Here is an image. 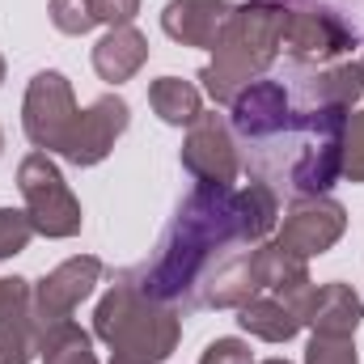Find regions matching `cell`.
Wrapping results in <instances>:
<instances>
[{"label": "cell", "mask_w": 364, "mask_h": 364, "mask_svg": "<svg viewBox=\"0 0 364 364\" xmlns=\"http://www.w3.org/2000/svg\"><path fill=\"white\" fill-rule=\"evenodd\" d=\"M233 246H259V237L250 233L242 186H203V182H195V191L178 203L170 229L161 233L153 263L140 267L136 275L157 301L195 305V292H199L203 275L216 263H225L233 255Z\"/></svg>", "instance_id": "6da1fadb"}, {"label": "cell", "mask_w": 364, "mask_h": 364, "mask_svg": "<svg viewBox=\"0 0 364 364\" xmlns=\"http://www.w3.org/2000/svg\"><path fill=\"white\" fill-rule=\"evenodd\" d=\"M93 335L110 348V364H161L178 348L182 318L174 305L157 301L136 272H123L93 309Z\"/></svg>", "instance_id": "7a4b0ae2"}, {"label": "cell", "mask_w": 364, "mask_h": 364, "mask_svg": "<svg viewBox=\"0 0 364 364\" xmlns=\"http://www.w3.org/2000/svg\"><path fill=\"white\" fill-rule=\"evenodd\" d=\"M279 26H284V0H246L233 4L216 47L212 64L199 73L203 90L216 106H229L250 81H259L279 55Z\"/></svg>", "instance_id": "3957f363"}, {"label": "cell", "mask_w": 364, "mask_h": 364, "mask_svg": "<svg viewBox=\"0 0 364 364\" xmlns=\"http://www.w3.org/2000/svg\"><path fill=\"white\" fill-rule=\"evenodd\" d=\"M17 191L26 199V216L34 225V233L43 237H77L81 233V199L73 195V186L64 182L60 166L51 161V153H30L17 166Z\"/></svg>", "instance_id": "277c9868"}, {"label": "cell", "mask_w": 364, "mask_h": 364, "mask_svg": "<svg viewBox=\"0 0 364 364\" xmlns=\"http://www.w3.org/2000/svg\"><path fill=\"white\" fill-rule=\"evenodd\" d=\"M77 93L68 85L64 73L47 68L30 81L26 90V102H21V127H26V140L38 149V153H60L68 149V136L77 127Z\"/></svg>", "instance_id": "5b68a950"}, {"label": "cell", "mask_w": 364, "mask_h": 364, "mask_svg": "<svg viewBox=\"0 0 364 364\" xmlns=\"http://www.w3.org/2000/svg\"><path fill=\"white\" fill-rule=\"evenodd\" d=\"M356 47V30L322 4H288L284 0V26H279V51H288L296 64H326Z\"/></svg>", "instance_id": "8992f818"}, {"label": "cell", "mask_w": 364, "mask_h": 364, "mask_svg": "<svg viewBox=\"0 0 364 364\" xmlns=\"http://www.w3.org/2000/svg\"><path fill=\"white\" fill-rule=\"evenodd\" d=\"M182 170L203 186H233L242 174V157H237V136L229 127L225 114H199L186 127L182 140Z\"/></svg>", "instance_id": "52a82bcc"}, {"label": "cell", "mask_w": 364, "mask_h": 364, "mask_svg": "<svg viewBox=\"0 0 364 364\" xmlns=\"http://www.w3.org/2000/svg\"><path fill=\"white\" fill-rule=\"evenodd\" d=\"M348 229V212L343 203H335L331 195H296L292 208L284 212V225L275 233V242L301 259L326 255Z\"/></svg>", "instance_id": "ba28073f"}, {"label": "cell", "mask_w": 364, "mask_h": 364, "mask_svg": "<svg viewBox=\"0 0 364 364\" xmlns=\"http://www.w3.org/2000/svg\"><path fill=\"white\" fill-rule=\"evenodd\" d=\"M288 119H292V97H288V90L279 81H267V77L250 81L229 102V127H233V136L250 153L267 149L275 136L288 127Z\"/></svg>", "instance_id": "9c48e42d"}, {"label": "cell", "mask_w": 364, "mask_h": 364, "mask_svg": "<svg viewBox=\"0 0 364 364\" xmlns=\"http://www.w3.org/2000/svg\"><path fill=\"white\" fill-rule=\"evenodd\" d=\"M102 259L93 255H77V259H64L55 272H47L34 284V322L38 331L43 326H55V322H68L77 314V305L93 296V288L102 284Z\"/></svg>", "instance_id": "30bf717a"}, {"label": "cell", "mask_w": 364, "mask_h": 364, "mask_svg": "<svg viewBox=\"0 0 364 364\" xmlns=\"http://www.w3.org/2000/svg\"><path fill=\"white\" fill-rule=\"evenodd\" d=\"M127 123H132L127 102H123L119 93H102L97 102H90V106L77 114V127H73V136H68L64 161H73V166H81V170L106 161L110 149H114V140L127 132Z\"/></svg>", "instance_id": "8fae6325"}, {"label": "cell", "mask_w": 364, "mask_h": 364, "mask_svg": "<svg viewBox=\"0 0 364 364\" xmlns=\"http://www.w3.org/2000/svg\"><path fill=\"white\" fill-rule=\"evenodd\" d=\"M38 352L34 284L21 275H0V364H30Z\"/></svg>", "instance_id": "7c38bea8"}, {"label": "cell", "mask_w": 364, "mask_h": 364, "mask_svg": "<svg viewBox=\"0 0 364 364\" xmlns=\"http://www.w3.org/2000/svg\"><path fill=\"white\" fill-rule=\"evenodd\" d=\"M233 4L229 0H170L161 9V30L182 47H216Z\"/></svg>", "instance_id": "4fadbf2b"}, {"label": "cell", "mask_w": 364, "mask_h": 364, "mask_svg": "<svg viewBox=\"0 0 364 364\" xmlns=\"http://www.w3.org/2000/svg\"><path fill=\"white\" fill-rule=\"evenodd\" d=\"M263 288H259V275H255L250 250H246V255H229L225 263H216L212 272L203 275V284L195 292V305H208V309H242Z\"/></svg>", "instance_id": "5bb4252c"}, {"label": "cell", "mask_w": 364, "mask_h": 364, "mask_svg": "<svg viewBox=\"0 0 364 364\" xmlns=\"http://www.w3.org/2000/svg\"><path fill=\"white\" fill-rule=\"evenodd\" d=\"M149 60V38L136 30V26H114L97 38L93 47V73L110 85H123L132 81Z\"/></svg>", "instance_id": "9a60e30c"}, {"label": "cell", "mask_w": 364, "mask_h": 364, "mask_svg": "<svg viewBox=\"0 0 364 364\" xmlns=\"http://www.w3.org/2000/svg\"><path fill=\"white\" fill-rule=\"evenodd\" d=\"M364 322V301L352 284H322L314 288V305L305 326L314 335H356V326Z\"/></svg>", "instance_id": "2e32d148"}, {"label": "cell", "mask_w": 364, "mask_h": 364, "mask_svg": "<svg viewBox=\"0 0 364 364\" xmlns=\"http://www.w3.org/2000/svg\"><path fill=\"white\" fill-rule=\"evenodd\" d=\"M237 326L246 331V335H255V339H263V343H288V339H296L301 335V318L279 301V296H255V301H246L242 309H237Z\"/></svg>", "instance_id": "e0dca14e"}, {"label": "cell", "mask_w": 364, "mask_h": 364, "mask_svg": "<svg viewBox=\"0 0 364 364\" xmlns=\"http://www.w3.org/2000/svg\"><path fill=\"white\" fill-rule=\"evenodd\" d=\"M149 106H153V114H157L161 123H170V127H191V123L203 114L199 90H195L191 81H182V77H157V81L149 85Z\"/></svg>", "instance_id": "ac0fdd59"}, {"label": "cell", "mask_w": 364, "mask_h": 364, "mask_svg": "<svg viewBox=\"0 0 364 364\" xmlns=\"http://www.w3.org/2000/svg\"><path fill=\"white\" fill-rule=\"evenodd\" d=\"M250 263H255V275H259V288H292V284H305L309 279V259L284 250L279 242H263L250 250Z\"/></svg>", "instance_id": "d6986e66"}, {"label": "cell", "mask_w": 364, "mask_h": 364, "mask_svg": "<svg viewBox=\"0 0 364 364\" xmlns=\"http://www.w3.org/2000/svg\"><path fill=\"white\" fill-rule=\"evenodd\" d=\"M38 356L47 364H97L90 331H81L73 318L38 331Z\"/></svg>", "instance_id": "ffe728a7"}, {"label": "cell", "mask_w": 364, "mask_h": 364, "mask_svg": "<svg viewBox=\"0 0 364 364\" xmlns=\"http://www.w3.org/2000/svg\"><path fill=\"white\" fill-rule=\"evenodd\" d=\"M47 13H51V26H55L60 34H73V38L90 34L93 26H97V17H93V0H51Z\"/></svg>", "instance_id": "44dd1931"}, {"label": "cell", "mask_w": 364, "mask_h": 364, "mask_svg": "<svg viewBox=\"0 0 364 364\" xmlns=\"http://www.w3.org/2000/svg\"><path fill=\"white\" fill-rule=\"evenodd\" d=\"M305 364H360L352 335H309Z\"/></svg>", "instance_id": "7402d4cb"}, {"label": "cell", "mask_w": 364, "mask_h": 364, "mask_svg": "<svg viewBox=\"0 0 364 364\" xmlns=\"http://www.w3.org/2000/svg\"><path fill=\"white\" fill-rule=\"evenodd\" d=\"M34 225L26 216V208H0V259H13L30 246Z\"/></svg>", "instance_id": "603a6c76"}, {"label": "cell", "mask_w": 364, "mask_h": 364, "mask_svg": "<svg viewBox=\"0 0 364 364\" xmlns=\"http://www.w3.org/2000/svg\"><path fill=\"white\" fill-rule=\"evenodd\" d=\"M343 178L364 182V110L348 114L343 127Z\"/></svg>", "instance_id": "cb8c5ba5"}, {"label": "cell", "mask_w": 364, "mask_h": 364, "mask_svg": "<svg viewBox=\"0 0 364 364\" xmlns=\"http://www.w3.org/2000/svg\"><path fill=\"white\" fill-rule=\"evenodd\" d=\"M199 364H255V352L246 339H216L203 348Z\"/></svg>", "instance_id": "d4e9b609"}, {"label": "cell", "mask_w": 364, "mask_h": 364, "mask_svg": "<svg viewBox=\"0 0 364 364\" xmlns=\"http://www.w3.org/2000/svg\"><path fill=\"white\" fill-rule=\"evenodd\" d=\"M136 13H140V0H93V17H97V26H106V30L132 26Z\"/></svg>", "instance_id": "484cf974"}, {"label": "cell", "mask_w": 364, "mask_h": 364, "mask_svg": "<svg viewBox=\"0 0 364 364\" xmlns=\"http://www.w3.org/2000/svg\"><path fill=\"white\" fill-rule=\"evenodd\" d=\"M0 81H4V55H0Z\"/></svg>", "instance_id": "4316f807"}, {"label": "cell", "mask_w": 364, "mask_h": 364, "mask_svg": "<svg viewBox=\"0 0 364 364\" xmlns=\"http://www.w3.org/2000/svg\"><path fill=\"white\" fill-rule=\"evenodd\" d=\"M0 153H4V132H0Z\"/></svg>", "instance_id": "83f0119b"}, {"label": "cell", "mask_w": 364, "mask_h": 364, "mask_svg": "<svg viewBox=\"0 0 364 364\" xmlns=\"http://www.w3.org/2000/svg\"><path fill=\"white\" fill-rule=\"evenodd\" d=\"M263 364H288V360H263Z\"/></svg>", "instance_id": "f1b7e54d"}, {"label": "cell", "mask_w": 364, "mask_h": 364, "mask_svg": "<svg viewBox=\"0 0 364 364\" xmlns=\"http://www.w3.org/2000/svg\"><path fill=\"white\" fill-rule=\"evenodd\" d=\"M360 73H364V60H360Z\"/></svg>", "instance_id": "f546056e"}]
</instances>
